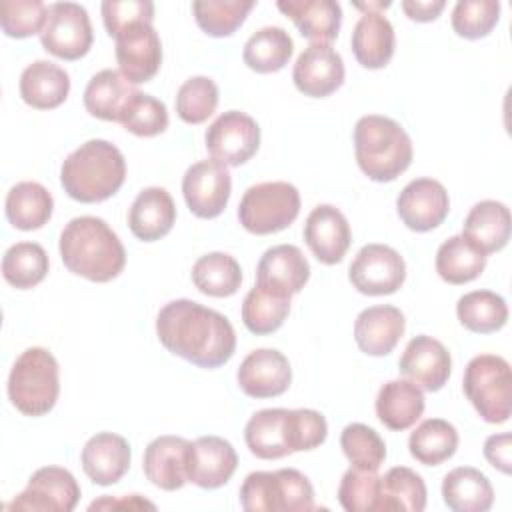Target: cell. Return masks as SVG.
<instances>
[{"label": "cell", "mask_w": 512, "mask_h": 512, "mask_svg": "<svg viewBox=\"0 0 512 512\" xmlns=\"http://www.w3.org/2000/svg\"><path fill=\"white\" fill-rule=\"evenodd\" d=\"M160 344L198 368H220L236 350L230 320L194 300L180 298L164 304L156 316Z\"/></svg>", "instance_id": "cell-1"}, {"label": "cell", "mask_w": 512, "mask_h": 512, "mask_svg": "<svg viewBox=\"0 0 512 512\" xmlns=\"http://www.w3.org/2000/svg\"><path fill=\"white\" fill-rule=\"evenodd\" d=\"M58 248L64 266L90 282H110L126 264L118 234L96 216L72 218L60 234Z\"/></svg>", "instance_id": "cell-2"}, {"label": "cell", "mask_w": 512, "mask_h": 512, "mask_svg": "<svg viewBox=\"0 0 512 512\" xmlns=\"http://www.w3.org/2000/svg\"><path fill=\"white\" fill-rule=\"evenodd\" d=\"M126 178V160L108 140L94 138L66 156L60 168L64 192L82 204H94L114 196Z\"/></svg>", "instance_id": "cell-3"}, {"label": "cell", "mask_w": 512, "mask_h": 512, "mask_svg": "<svg viewBox=\"0 0 512 512\" xmlns=\"http://www.w3.org/2000/svg\"><path fill=\"white\" fill-rule=\"evenodd\" d=\"M354 152L360 170L374 182L396 180L414 156L408 132L380 114H368L356 122Z\"/></svg>", "instance_id": "cell-4"}, {"label": "cell", "mask_w": 512, "mask_h": 512, "mask_svg": "<svg viewBox=\"0 0 512 512\" xmlns=\"http://www.w3.org/2000/svg\"><path fill=\"white\" fill-rule=\"evenodd\" d=\"M60 394L58 362L46 348H26L8 376V398L24 416L48 414Z\"/></svg>", "instance_id": "cell-5"}, {"label": "cell", "mask_w": 512, "mask_h": 512, "mask_svg": "<svg viewBox=\"0 0 512 512\" xmlns=\"http://www.w3.org/2000/svg\"><path fill=\"white\" fill-rule=\"evenodd\" d=\"M240 504L248 512L314 510V488L296 468L250 472L240 486Z\"/></svg>", "instance_id": "cell-6"}, {"label": "cell", "mask_w": 512, "mask_h": 512, "mask_svg": "<svg viewBox=\"0 0 512 512\" xmlns=\"http://www.w3.org/2000/svg\"><path fill=\"white\" fill-rule=\"evenodd\" d=\"M462 388L478 416L490 424H504L512 412L510 364L496 354H478L466 368Z\"/></svg>", "instance_id": "cell-7"}, {"label": "cell", "mask_w": 512, "mask_h": 512, "mask_svg": "<svg viewBox=\"0 0 512 512\" xmlns=\"http://www.w3.org/2000/svg\"><path fill=\"white\" fill-rule=\"evenodd\" d=\"M300 212V192L290 182H260L250 186L240 204V224L258 236L274 234L288 228Z\"/></svg>", "instance_id": "cell-8"}, {"label": "cell", "mask_w": 512, "mask_h": 512, "mask_svg": "<svg viewBox=\"0 0 512 512\" xmlns=\"http://www.w3.org/2000/svg\"><path fill=\"white\" fill-rule=\"evenodd\" d=\"M40 42L46 52L62 60H78L86 56L94 42L86 8L76 2L50 4L40 32Z\"/></svg>", "instance_id": "cell-9"}, {"label": "cell", "mask_w": 512, "mask_h": 512, "mask_svg": "<svg viewBox=\"0 0 512 512\" xmlns=\"http://www.w3.org/2000/svg\"><path fill=\"white\" fill-rule=\"evenodd\" d=\"M80 500L74 474L60 466L38 468L26 488L8 504V510L24 512H72Z\"/></svg>", "instance_id": "cell-10"}, {"label": "cell", "mask_w": 512, "mask_h": 512, "mask_svg": "<svg viewBox=\"0 0 512 512\" xmlns=\"http://www.w3.org/2000/svg\"><path fill=\"white\" fill-rule=\"evenodd\" d=\"M204 142L214 160L226 166H240L258 152L260 128L246 112L228 110L208 126Z\"/></svg>", "instance_id": "cell-11"}, {"label": "cell", "mask_w": 512, "mask_h": 512, "mask_svg": "<svg viewBox=\"0 0 512 512\" xmlns=\"http://www.w3.org/2000/svg\"><path fill=\"white\" fill-rule=\"evenodd\" d=\"M348 278L360 294H394L406 280V264L394 248L386 244H366L354 256Z\"/></svg>", "instance_id": "cell-12"}, {"label": "cell", "mask_w": 512, "mask_h": 512, "mask_svg": "<svg viewBox=\"0 0 512 512\" xmlns=\"http://www.w3.org/2000/svg\"><path fill=\"white\" fill-rule=\"evenodd\" d=\"M232 192L228 166L210 158L192 164L182 178V194L190 212L210 220L224 212Z\"/></svg>", "instance_id": "cell-13"}, {"label": "cell", "mask_w": 512, "mask_h": 512, "mask_svg": "<svg viewBox=\"0 0 512 512\" xmlns=\"http://www.w3.org/2000/svg\"><path fill=\"white\" fill-rule=\"evenodd\" d=\"M116 62L120 74L130 84L152 80L162 64V42L148 22H136L124 28L116 38Z\"/></svg>", "instance_id": "cell-14"}, {"label": "cell", "mask_w": 512, "mask_h": 512, "mask_svg": "<svg viewBox=\"0 0 512 512\" xmlns=\"http://www.w3.org/2000/svg\"><path fill=\"white\" fill-rule=\"evenodd\" d=\"M396 210L406 228L428 232L446 220L450 198L442 182L434 178H414L398 194Z\"/></svg>", "instance_id": "cell-15"}, {"label": "cell", "mask_w": 512, "mask_h": 512, "mask_svg": "<svg viewBox=\"0 0 512 512\" xmlns=\"http://www.w3.org/2000/svg\"><path fill=\"white\" fill-rule=\"evenodd\" d=\"M398 370L418 388L438 392L450 378L452 356L440 340L418 334L406 344L398 360Z\"/></svg>", "instance_id": "cell-16"}, {"label": "cell", "mask_w": 512, "mask_h": 512, "mask_svg": "<svg viewBox=\"0 0 512 512\" xmlns=\"http://www.w3.org/2000/svg\"><path fill=\"white\" fill-rule=\"evenodd\" d=\"M294 86L310 98H326L344 82L342 56L328 42H312L292 68Z\"/></svg>", "instance_id": "cell-17"}, {"label": "cell", "mask_w": 512, "mask_h": 512, "mask_svg": "<svg viewBox=\"0 0 512 512\" xmlns=\"http://www.w3.org/2000/svg\"><path fill=\"white\" fill-rule=\"evenodd\" d=\"M236 380L240 390L250 398H274L288 390L292 368L280 350L258 348L242 360Z\"/></svg>", "instance_id": "cell-18"}, {"label": "cell", "mask_w": 512, "mask_h": 512, "mask_svg": "<svg viewBox=\"0 0 512 512\" xmlns=\"http://www.w3.org/2000/svg\"><path fill=\"white\" fill-rule=\"evenodd\" d=\"M304 240L318 262L338 264L352 242L350 224L336 206L318 204L304 222Z\"/></svg>", "instance_id": "cell-19"}, {"label": "cell", "mask_w": 512, "mask_h": 512, "mask_svg": "<svg viewBox=\"0 0 512 512\" xmlns=\"http://www.w3.org/2000/svg\"><path fill=\"white\" fill-rule=\"evenodd\" d=\"M192 442L182 436H158L154 438L142 458L146 478L160 490L174 492L188 482Z\"/></svg>", "instance_id": "cell-20"}, {"label": "cell", "mask_w": 512, "mask_h": 512, "mask_svg": "<svg viewBox=\"0 0 512 512\" xmlns=\"http://www.w3.org/2000/svg\"><path fill=\"white\" fill-rule=\"evenodd\" d=\"M236 466L238 454L226 438L200 436L190 448L188 482L204 490H216L232 478Z\"/></svg>", "instance_id": "cell-21"}, {"label": "cell", "mask_w": 512, "mask_h": 512, "mask_svg": "<svg viewBox=\"0 0 512 512\" xmlns=\"http://www.w3.org/2000/svg\"><path fill=\"white\" fill-rule=\"evenodd\" d=\"M132 452L124 436L98 432L82 448L80 462L84 474L98 486L116 484L130 468Z\"/></svg>", "instance_id": "cell-22"}, {"label": "cell", "mask_w": 512, "mask_h": 512, "mask_svg": "<svg viewBox=\"0 0 512 512\" xmlns=\"http://www.w3.org/2000/svg\"><path fill=\"white\" fill-rule=\"evenodd\" d=\"M406 328L400 308L390 304L364 308L354 322V340L358 348L368 356L390 354Z\"/></svg>", "instance_id": "cell-23"}, {"label": "cell", "mask_w": 512, "mask_h": 512, "mask_svg": "<svg viewBox=\"0 0 512 512\" xmlns=\"http://www.w3.org/2000/svg\"><path fill=\"white\" fill-rule=\"evenodd\" d=\"M310 278V264L294 244L268 248L256 268V282L276 288L288 296L298 294Z\"/></svg>", "instance_id": "cell-24"}, {"label": "cell", "mask_w": 512, "mask_h": 512, "mask_svg": "<svg viewBox=\"0 0 512 512\" xmlns=\"http://www.w3.org/2000/svg\"><path fill=\"white\" fill-rule=\"evenodd\" d=\"M176 222V206L168 190L150 186L138 192L130 210L128 226L130 232L142 242H156L164 238Z\"/></svg>", "instance_id": "cell-25"}, {"label": "cell", "mask_w": 512, "mask_h": 512, "mask_svg": "<svg viewBox=\"0 0 512 512\" xmlns=\"http://www.w3.org/2000/svg\"><path fill=\"white\" fill-rule=\"evenodd\" d=\"M396 36L390 20L378 10H366L352 30V52L368 68H384L394 56Z\"/></svg>", "instance_id": "cell-26"}, {"label": "cell", "mask_w": 512, "mask_h": 512, "mask_svg": "<svg viewBox=\"0 0 512 512\" xmlns=\"http://www.w3.org/2000/svg\"><path fill=\"white\" fill-rule=\"evenodd\" d=\"M20 96L36 110H52L64 104L70 92V76L50 60H36L20 74Z\"/></svg>", "instance_id": "cell-27"}, {"label": "cell", "mask_w": 512, "mask_h": 512, "mask_svg": "<svg viewBox=\"0 0 512 512\" xmlns=\"http://www.w3.org/2000/svg\"><path fill=\"white\" fill-rule=\"evenodd\" d=\"M276 6L312 42L330 44L340 32L342 8L334 0H278Z\"/></svg>", "instance_id": "cell-28"}, {"label": "cell", "mask_w": 512, "mask_h": 512, "mask_svg": "<svg viewBox=\"0 0 512 512\" xmlns=\"http://www.w3.org/2000/svg\"><path fill=\"white\" fill-rule=\"evenodd\" d=\"M374 408L386 428L394 432L408 430L424 412L422 388L410 380H388L380 386Z\"/></svg>", "instance_id": "cell-29"}, {"label": "cell", "mask_w": 512, "mask_h": 512, "mask_svg": "<svg viewBox=\"0 0 512 512\" xmlns=\"http://www.w3.org/2000/svg\"><path fill=\"white\" fill-rule=\"evenodd\" d=\"M248 450L260 460H278L292 454L288 444V408H264L244 426Z\"/></svg>", "instance_id": "cell-30"}, {"label": "cell", "mask_w": 512, "mask_h": 512, "mask_svg": "<svg viewBox=\"0 0 512 512\" xmlns=\"http://www.w3.org/2000/svg\"><path fill=\"white\" fill-rule=\"evenodd\" d=\"M510 226V210L506 204L498 200H480L470 208L462 234L488 256L500 252L508 244Z\"/></svg>", "instance_id": "cell-31"}, {"label": "cell", "mask_w": 512, "mask_h": 512, "mask_svg": "<svg viewBox=\"0 0 512 512\" xmlns=\"http://www.w3.org/2000/svg\"><path fill=\"white\" fill-rule=\"evenodd\" d=\"M136 88L130 84L120 70L104 68L90 78L84 88V108L94 118L106 122H118Z\"/></svg>", "instance_id": "cell-32"}, {"label": "cell", "mask_w": 512, "mask_h": 512, "mask_svg": "<svg viewBox=\"0 0 512 512\" xmlns=\"http://www.w3.org/2000/svg\"><path fill=\"white\" fill-rule=\"evenodd\" d=\"M442 498L454 512H486L494 504V490L478 468L458 466L444 476Z\"/></svg>", "instance_id": "cell-33"}, {"label": "cell", "mask_w": 512, "mask_h": 512, "mask_svg": "<svg viewBox=\"0 0 512 512\" xmlns=\"http://www.w3.org/2000/svg\"><path fill=\"white\" fill-rule=\"evenodd\" d=\"M4 210L14 228L30 232L42 228L52 218L54 198L40 182L24 180L8 190Z\"/></svg>", "instance_id": "cell-34"}, {"label": "cell", "mask_w": 512, "mask_h": 512, "mask_svg": "<svg viewBox=\"0 0 512 512\" xmlns=\"http://www.w3.org/2000/svg\"><path fill=\"white\" fill-rule=\"evenodd\" d=\"M486 254L464 234L450 236L436 252V272L448 284H466L476 280L486 268Z\"/></svg>", "instance_id": "cell-35"}, {"label": "cell", "mask_w": 512, "mask_h": 512, "mask_svg": "<svg viewBox=\"0 0 512 512\" xmlns=\"http://www.w3.org/2000/svg\"><path fill=\"white\" fill-rule=\"evenodd\" d=\"M290 298L276 288L256 282L242 302L244 326L256 336L276 332L290 314Z\"/></svg>", "instance_id": "cell-36"}, {"label": "cell", "mask_w": 512, "mask_h": 512, "mask_svg": "<svg viewBox=\"0 0 512 512\" xmlns=\"http://www.w3.org/2000/svg\"><path fill=\"white\" fill-rule=\"evenodd\" d=\"M292 52L294 42L284 28L264 26L246 40L242 60L250 70L258 74H270L282 70L288 64Z\"/></svg>", "instance_id": "cell-37"}, {"label": "cell", "mask_w": 512, "mask_h": 512, "mask_svg": "<svg viewBox=\"0 0 512 512\" xmlns=\"http://www.w3.org/2000/svg\"><path fill=\"white\" fill-rule=\"evenodd\" d=\"M458 430L444 418H428L408 438L410 456L424 466H438L454 456Z\"/></svg>", "instance_id": "cell-38"}, {"label": "cell", "mask_w": 512, "mask_h": 512, "mask_svg": "<svg viewBox=\"0 0 512 512\" xmlns=\"http://www.w3.org/2000/svg\"><path fill=\"white\" fill-rule=\"evenodd\" d=\"M426 508V484L406 466H394L380 476V512H422Z\"/></svg>", "instance_id": "cell-39"}, {"label": "cell", "mask_w": 512, "mask_h": 512, "mask_svg": "<svg viewBox=\"0 0 512 512\" xmlns=\"http://www.w3.org/2000/svg\"><path fill=\"white\" fill-rule=\"evenodd\" d=\"M192 282L206 296L228 298L238 292L242 270L234 256L226 252H208L194 262Z\"/></svg>", "instance_id": "cell-40"}, {"label": "cell", "mask_w": 512, "mask_h": 512, "mask_svg": "<svg viewBox=\"0 0 512 512\" xmlns=\"http://www.w3.org/2000/svg\"><path fill=\"white\" fill-rule=\"evenodd\" d=\"M456 316L474 334H492L508 320L506 300L492 290H472L458 298Z\"/></svg>", "instance_id": "cell-41"}, {"label": "cell", "mask_w": 512, "mask_h": 512, "mask_svg": "<svg viewBox=\"0 0 512 512\" xmlns=\"http://www.w3.org/2000/svg\"><path fill=\"white\" fill-rule=\"evenodd\" d=\"M46 274L48 254L38 242H16L2 256V276L18 290L34 288Z\"/></svg>", "instance_id": "cell-42"}, {"label": "cell", "mask_w": 512, "mask_h": 512, "mask_svg": "<svg viewBox=\"0 0 512 512\" xmlns=\"http://www.w3.org/2000/svg\"><path fill=\"white\" fill-rule=\"evenodd\" d=\"M254 8L252 0H196L192 2V12L196 24L202 32L214 38H224L234 34L248 12Z\"/></svg>", "instance_id": "cell-43"}, {"label": "cell", "mask_w": 512, "mask_h": 512, "mask_svg": "<svg viewBox=\"0 0 512 512\" xmlns=\"http://www.w3.org/2000/svg\"><path fill=\"white\" fill-rule=\"evenodd\" d=\"M344 456L354 468L378 470L386 460V444L380 434L362 422L348 424L340 434Z\"/></svg>", "instance_id": "cell-44"}, {"label": "cell", "mask_w": 512, "mask_h": 512, "mask_svg": "<svg viewBox=\"0 0 512 512\" xmlns=\"http://www.w3.org/2000/svg\"><path fill=\"white\" fill-rule=\"evenodd\" d=\"M338 502L346 512H380V476L376 470L350 466L340 480Z\"/></svg>", "instance_id": "cell-45"}, {"label": "cell", "mask_w": 512, "mask_h": 512, "mask_svg": "<svg viewBox=\"0 0 512 512\" xmlns=\"http://www.w3.org/2000/svg\"><path fill=\"white\" fill-rule=\"evenodd\" d=\"M218 106V86L208 76L188 78L176 94V112L186 124L206 122Z\"/></svg>", "instance_id": "cell-46"}, {"label": "cell", "mask_w": 512, "mask_h": 512, "mask_svg": "<svg viewBox=\"0 0 512 512\" xmlns=\"http://www.w3.org/2000/svg\"><path fill=\"white\" fill-rule=\"evenodd\" d=\"M118 122L128 132L150 138L162 134L168 128V110L162 100L136 90Z\"/></svg>", "instance_id": "cell-47"}, {"label": "cell", "mask_w": 512, "mask_h": 512, "mask_svg": "<svg viewBox=\"0 0 512 512\" xmlns=\"http://www.w3.org/2000/svg\"><path fill=\"white\" fill-rule=\"evenodd\" d=\"M498 18V0H458L452 10V28L462 38L478 40L492 32Z\"/></svg>", "instance_id": "cell-48"}, {"label": "cell", "mask_w": 512, "mask_h": 512, "mask_svg": "<svg viewBox=\"0 0 512 512\" xmlns=\"http://www.w3.org/2000/svg\"><path fill=\"white\" fill-rule=\"evenodd\" d=\"M48 6L42 0H4L0 4V26L10 38H28L40 34L46 22Z\"/></svg>", "instance_id": "cell-49"}, {"label": "cell", "mask_w": 512, "mask_h": 512, "mask_svg": "<svg viewBox=\"0 0 512 512\" xmlns=\"http://www.w3.org/2000/svg\"><path fill=\"white\" fill-rule=\"evenodd\" d=\"M328 434L326 418L318 410L294 408L288 410V444L292 454L314 450L324 444Z\"/></svg>", "instance_id": "cell-50"}, {"label": "cell", "mask_w": 512, "mask_h": 512, "mask_svg": "<svg viewBox=\"0 0 512 512\" xmlns=\"http://www.w3.org/2000/svg\"><path fill=\"white\" fill-rule=\"evenodd\" d=\"M100 10L104 28L112 38L136 22L152 24L154 20V4L150 0H104Z\"/></svg>", "instance_id": "cell-51"}, {"label": "cell", "mask_w": 512, "mask_h": 512, "mask_svg": "<svg viewBox=\"0 0 512 512\" xmlns=\"http://www.w3.org/2000/svg\"><path fill=\"white\" fill-rule=\"evenodd\" d=\"M484 458L504 474L512 472V436L510 432L492 434L484 442Z\"/></svg>", "instance_id": "cell-52"}, {"label": "cell", "mask_w": 512, "mask_h": 512, "mask_svg": "<svg viewBox=\"0 0 512 512\" xmlns=\"http://www.w3.org/2000/svg\"><path fill=\"white\" fill-rule=\"evenodd\" d=\"M444 0H404L402 10L410 20L416 22H432L444 10Z\"/></svg>", "instance_id": "cell-53"}, {"label": "cell", "mask_w": 512, "mask_h": 512, "mask_svg": "<svg viewBox=\"0 0 512 512\" xmlns=\"http://www.w3.org/2000/svg\"><path fill=\"white\" fill-rule=\"evenodd\" d=\"M102 508H106V510H114V508H128V510H136V508H150V510H154L156 506L152 504V502H148V500H142L138 494H130L128 498H122V500H114V498H108V496H104V498H100V500H96V502H92L90 504V510H102Z\"/></svg>", "instance_id": "cell-54"}]
</instances>
